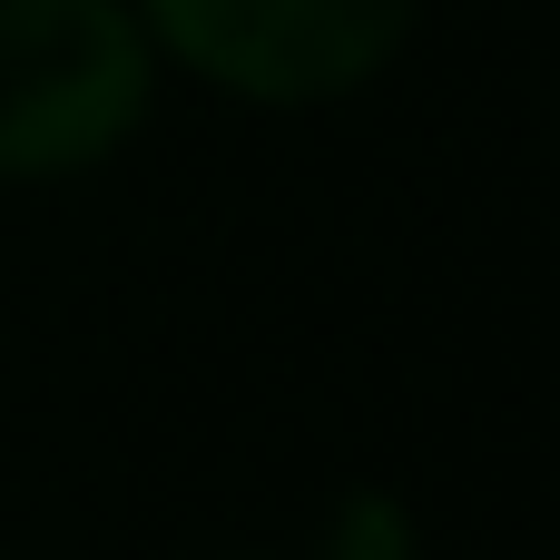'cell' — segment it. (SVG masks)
<instances>
[{
    "instance_id": "cell-1",
    "label": "cell",
    "mask_w": 560,
    "mask_h": 560,
    "mask_svg": "<svg viewBox=\"0 0 560 560\" xmlns=\"http://www.w3.org/2000/svg\"><path fill=\"white\" fill-rule=\"evenodd\" d=\"M148 49L108 0H0V177H59L128 138Z\"/></svg>"
},
{
    "instance_id": "cell-2",
    "label": "cell",
    "mask_w": 560,
    "mask_h": 560,
    "mask_svg": "<svg viewBox=\"0 0 560 560\" xmlns=\"http://www.w3.org/2000/svg\"><path fill=\"white\" fill-rule=\"evenodd\" d=\"M167 49L246 98H335L413 20V0H148Z\"/></svg>"
},
{
    "instance_id": "cell-3",
    "label": "cell",
    "mask_w": 560,
    "mask_h": 560,
    "mask_svg": "<svg viewBox=\"0 0 560 560\" xmlns=\"http://www.w3.org/2000/svg\"><path fill=\"white\" fill-rule=\"evenodd\" d=\"M335 551H345V560H404L413 541H404V512H384V502H354Z\"/></svg>"
}]
</instances>
